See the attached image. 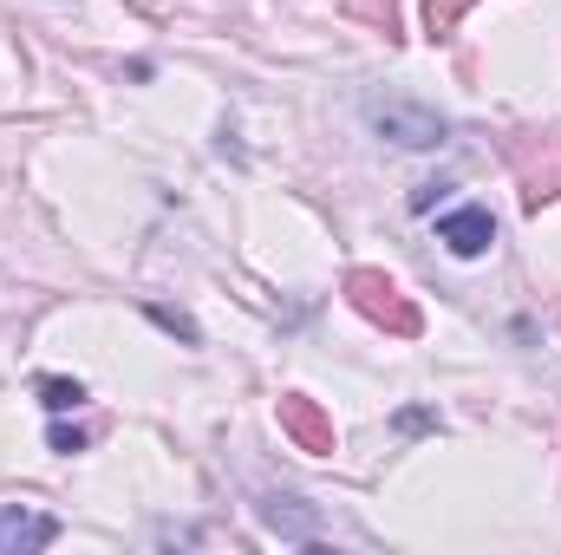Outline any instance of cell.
<instances>
[{
  "mask_svg": "<svg viewBox=\"0 0 561 555\" xmlns=\"http://www.w3.org/2000/svg\"><path fill=\"white\" fill-rule=\"evenodd\" d=\"M346 301H353L373 327H386V333H399V340H419L424 333L419 301H412L392 275H379V269H346Z\"/></svg>",
  "mask_w": 561,
  "mask_h": 555,
  "instance_id": "6da1fadb",
  "label": "cell"
},
{
  "mask_svg": "<svg viewBox=\"0 0 561 555\" xmlns=\"http://www.w3.org/2000/svg\"><path fill=\"white\" fill-rule=\"evenodd\" d=\"M366 125H373L379 138L405 144V150H431V144L450 138V118H444V112H431V105H419V99H399V92L366 99Z\"/></svg>",
  "mask_w": 561,
  "mask_h": 555,
  "instance_id": "7a4b0ae2",
  "label": "cell"
},
{
  "mask_svg": "<svg viewBox=\"0 0 561 555\" xmlns=\"http://www.w3.org/2000/svg\"><path fill=\"white\" fill-rule=\"evenodd\" d=\"M516 170H523V209H542V203H556L561 196V138H523L516 150Z\"/></svg>",
  "mask_w": 561,
  "mask_h": 555,
  "instance_id": "3957f363",
  "label": "cell"
},
{
  "mask_svg": "<svg viewBox=\"0 0 561 555\" xmlns=\"http://www.w3.org/2000/svg\"><path fill=\"white\" fill-rule=\"evenodd\" d=\"M437 242H444L457 262L490 256V249H496V216H490V203H457V209H444V216H437Z\"/></svg>",
  "mask_w": 561,
  "mask_h": 555,
  "instance_id": "277c9868",
  "label": "cell"
},
{
  "mask_svg": "<svg viewBox=\"0 0 561 555\" xmlns=\"http://www.w3.org/2000/svg\"><path fill=\"white\" fill-rule=\"evenodd\" d=\"M280 431L294 438V451H307V457H327L333 451V418L320 399H307V393H280Z\"/></svg>",
  "mask_w": 561,
  "mask_h": 555,
  "instance_id": "5b68a950",
  "label": "cell"
},
{
  "mask_svg": "<svg viewBox=\"0 0 561 555\" xmlns=\"http://www.w3.org/2000/svg\"><path fill=\"white\" fill-rule=\"evenodd\" d=\"M53 543H59V517H46L33 503H7L0 510V550L33 555V550H53Z\"/></svg>",
  "mask_w": 561,
  "mask_h": 555,
  "instance_id": "8992f818",
  "label": "cell"
},
{
  "mask_svg": "<svg viewBox=\"0 0 561 555\" xmlns=\"http://www.w3.org/2000/svg\"><path fill=\"white\" fill-rule=\"evenodd\" d=\"M255 510H262V523L275 530L280 543H313V536H320V517H313L300 497H280V490H268Z\"/></svg>",
  "mask_w": 561,
  "mask_h": 555,
  "instance_id": "52a82bcc",
  "label": "cell"
},
{
  "mask_svg": "<svg viewBox=\"0 0 561 555\" xmlns=\"http://www.w3.org/2000/svg\"><path fill=\"white\" fill-rule=\"evenodd\" d=\"M470 7H477V0H424V39H450Z\"/></svg>",
  "mask_w": 561,
  "mask_h": 555,
  "instance_id": "ba28073f",
  "label": "cell"
},
{
  "mask_svg": "<svg viewBox=\"0 0 561 555\" xmlns=\"http://www.w3.org/2000/svg\"><path fill=\"white\" fill-rule=\"evenodd\" d=\"M39 406H46L53 418L79 412V406H85V386H79V380H59V373H53V380H39Z\"/></svg>",
  "mask_w": 561,
  "mask_h": 555,
  "instance_id": "9c48e42d",
  "label": "cell"
},
{
  "mask_svg": "<svg viewBox=\"0 0 561 555\" xmlns=\"http://www.w3.org/2000/svg\"><path fill=\"white\" fill-rule=\"evenodd\" d=\"M346 13L366 20V26H379L386 39H399V7H392V0H346Z\"/></svg>",
  "mask_w": 561,
  "mask_h": 555,
  "instance_id": "30bf717a",
  "label": "cell"
},
{
  "mask_svg": "<svg viewBox=\"0 0 561 555\" xmlns=\"http://www.w3.org/2000/svg\"><path fill=\"white\" fill-rule=\"evenodd\" d=\"M144 314H150V320H157V327H163V333H176V340H183V347H196V327H190V320H183V314H176V307H157V301H150V307H144Z\"/></svg>",
  "mask_w": 561,
  "mask_h": 555,
  "instance_id": "8fae6325",
  "label": "cell"
},
{
  "mask_svg": "<svg viewBox=\"0 0 561 555\" xmlns=\"http://www.w3.org/2000/svg\"><path fill=\"white\" fill-rule=\"evenodd\" d=\"M46 444H53L59 457H72V451H85V431H72V424H53V431H46Z\"/></svg>",
  "mask_w": 561,
  "mask_h": 555,
  "instance_id": "7c38bea8",
  "label": "cell"
},
{
  "mask_svg": "<svg viewBox=\"0 0 561 555\" xmlns=\"http://www.w3.org/2000/svg\"><path fill=\"white\" fill-rule=\"evenodd\" d=\"M444 190H450V183H419V190H412V209H431Z\"/></svg>",
  "mask_w": 561,
  "mask_h": 555,
  "instance_id": "4fadbf2b",
  "label": "cell"
}]
</instances>
